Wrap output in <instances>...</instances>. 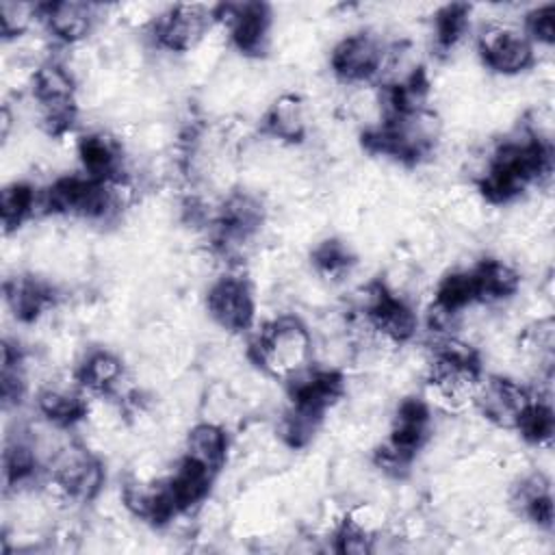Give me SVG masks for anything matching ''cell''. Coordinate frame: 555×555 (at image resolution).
Here are the masks:
<instances>
[{
	"mask_svg": "<svg viewBox=\"0 0 555 555\" xmlns=\"http://www.w3.org/2000/svg\"><path fill=\"white\" fill-rule=\"evenodd\" d=\"M249 356L267 373L293 379L310 366L312 336L297 317H278L254 338Z\"/></svg>",
	"mask_w": 555,
	"mask_h": 555,
	"instance_id": "cell-1",
	"label": "cell"
},
{
	"mask_svg": "<svg viewBox=\"0 0 555 555\" xmlns=\"http://www.w3.org/2000/svg\"><path fill=\"white\" fill-rule=\"evenodd\" d=\"M525 35L531 39V43L551 46L555 41V7L542 4L527 13L525 20Z\"/></svg>",
	"mask_w": 555,
	"mask_h": 555,
	"instance_id": "cell-22",
	"label": "cell"
},
{
	"mask_svg": "<svg viewBox=\"0 0 555 555\" xmlns=\"http://www.w3.org/2000/svg\"><path fill=\"white\" fill-rule=\"evenodd\" d=\"M4 299L20 321H35L54 304V288L37 278H11L4 282Z\"/></svg>",
	"mask_w": 555,
	"mask_h": 555,
	"instance_id": "cell-10",
	"label": "cell"
},
{
	"mask_svg": "<svg viewBox=\"0 0 555 555\" xmlns=\"http://www.w3.org/2000/svg\"><path fill=\"white\" fill-rule=\"evenodd\" d=\"M41 208V193L24 182H13L2 189L0 195V219L4 234L17 230Z\"/></svg>",
	"mask_w": 555,
	"mask_h": 555,
	"instance_id": "cell-16",
	"label": "cell"
},
{
	"mask_svg": "<svg viewBox=\"0 0 555 555\" xmlns=\"http://www.w3.org/2000/svg\"><path fill=\"white\" fill-rule=\"evenodd\" d=\"M76 379L87 392L108 395L119 388L124 379V364L115 353L98 349L82 360Z\"/></svg>",
	"mask_w": 555,
	"mask_h": 555,
	"instance_id": "cell-15",
	"label": "cell"
},
{
	"mask_svg": "<svg viewBox=\"0 0 555 555\" xmlns=\"http://www.w3.org/2000/svg\"><path fill=\"white\" fill-rule=\"evenodd\" d=\"M468 15L470 7L460 2L447 4L434 15V39L438 50L449 52L457 46V41L464 37L468 28Z\"/></svg>",
	"mask_w": 555,
	"mask_h": 555,
	"instance_id": "cell-18",
	"label": "cell"
},
{
	"mask_svg": "<svg viewBox=\"0 0 555 555\" xmlns=\"http://www.w3.org/2000/svg\"><path fill=\"white\" fill-rule=\"evenodd\" d=\"M384 54L386 46L375 35L353 33L334 46L330 54V65L338 80L358 85L366 80H377Z\"/></svg>",
	"mask_w": 555,
	"mask_h": 555,
	"instance_id": "cell-5",
	"label": "cell"
},
{
	"mask_svg": "<svg viewBox=\"0 0 555 555\" xmlns=\"http://www.w3.org/2000/svg\"><path fill=\"white\" fill-rule=\"evenodd\" d=\"M37 412L59 429L72 427L78 421L87 418L89 414V401H87V390L76 382V384H59L52 382L43 386L37 392Z\"/></svg>",
	"mask_w": 555,
	"mask_h": 555,
	"instance_id": "cell-9",
	"label": "cell"
},
{
	"mask_svg": "<svg viewBox=\"0 0 555 555\" xmlns=\"http://www.w3.org/2000/svg\"><path fill=\"white\" fill-rule=\"evenodd\" d=\"M262 130L273 139L297 143L306 134V106L301 98L293 93L280 95L262 119Z\"/></svg>",
	"mask_w": 555,
	"mask_h": 555,
	"instance_id": "cell-12",
	"label": "cell"
},
{
	"mask_svg": "<svg viewBox=\"0 0 555 555\" xmlns=\"http://www.w3.org/2000/svg\"><path fill=\"white\" fill-rule=\"evenodd\" d=\"M78 156L85 173L91 178H117L121 176V147L104 132L85 134L78 141Z\"/></svg>",
	"mask_w": 555,
	"mask_h": 555,
	"instance_id": "cell-11",
	"label": "cell"
},
{
	"mask_svg": "<svg viewBox=\"0 0 555 555\" xmlns=\"http://www.w3.org/2000/svg\"><path fill=\"white\" fill-rule=\"evenodd\" d=\"M516 429L522 434L525 440L533 444H544L553 436V410L546 399L535 395L533 403L527 408L522 418L518 421Z\"/></svg>",
	"mask_w": 555,
	"mask_h": 555,
	"instance_id": "cell-19",
	"label": "cell"
},
{
	"mask_svg": "<svg viewBox=\"0 0 555 555\" xmlns=\"http://www.w3.org/2000/svg\"><path fill=\"white\" fill-rule=\"evenodd\" d=\"M41 20V4L28 2H2L0 4V30L4 39H17L30 30L33 22Z\"/></svg>",
	"mask_w": 555,
	"mask_h": 555,
	"instance_id": "cell-20",
	"label": "cell"
},
{
	"mask_svg": "<svg viewBox=\"0 0 555 555\" xmlns=\"http://www.w3.org/2000/svg\"><path fill=\"white\" fill-rule=\"evenodd\" d=\"M186 457L219 473L228 457V434L219 423H197L186 434Z\"/></svg>",
	"mask_w": 555,
	"mask_h": 555,
	"instance_id": "cell-14",
	"label": "cell"
},
{
	"mask_svg": "<svg viewBox=\"0 0 555 555\" xmlns=\"http://www.w3.org/2000/svg\"><path fill=\"white\" fill-rule=\"evenodd\" d=\"M100 17V7L89 2H48L41 4V22L48 33L61 43H78L87 39L95 20Z\"/></svg>",
	"mask_w": 555,
	"mask_h": 555,
	"instance_id": "cell-8",
	"label": "cell"
},
{
	"mask_svg": "<svg viewBox=\"0 0 555 555\" xmlns=\"http://www.w3.org/2000/svg\"><path fill=\"white\" fill-rule=\"evenodd\" d=\"M215 22L217 7L176 4L152 20V37L163 50L189 52L204 41Z\"/></svg>",
	"mask_w": 555,
	"mask_h": 555,
	"instance_id": "cell-2",
	"label": "cell"
},
{
	"mask_svg": "<svg viewBox=\"0 0 555 555\" xmlns=\"http://www.w3.org/2000/svg\"><path fill=\"white\" fill-rule=\"evenodd\" d=\"M312 260H314V264H317V269H319L321 273L332 275V278L345 273V271L349 269V264L353 262V258H351L347 245L340 243V241H323V243L314 249Z\"/></svg>",
	"mask_w": 555,
	"mask_h": 555,
	"instance_id": "cell-21",
	"label": "cell"
},
{
	"mask_svg": "<svg viewBox=\"0 0 555 555\" xmlns=\"http://www.w3.org/2000/svg\"><path fill=\"white\" fill-rule=\"evenodd\" d=\"M206 308L212 321L228 332H245L256 317L249 282L243 275H223L208 288Z\"/></svg>",
	"mask_w": 555,
	"mask_h": 555,
	"instance_id": "cell-6",
	"label": "cell"
},
{
	"mask_svg": "<svg viewBox=\"0 0 555 555\" xmlns=\"http://www.w3.org/2000/svg\"><path fill=\"white\" fill-rule=\"evenodd\" d=\"M217 22L225 24L230 41L243 54L258 56L267 50L271 9L262 2L217 4Z\"/></svg>",
	"mask_w": 555,
	"mask_h": 555,
	"instance_id": "cell-7",
	"label": "cell"
},
{
	"mask_svg": "<svg viewBox=\"0 0 555 555\" xmlns=\"http://www.w3.org/2000/svg\"><path fill=\"white\" fill-rule=\"evenodd\" d=\"M470 275L475 282L477 301L483 304L512 297L520 288V273L503 260H483L470 271Z\"/></svg>",
	"mask_w": 555,
	"mask_h": 555,
	"instance_id": "cell-13",
	"label": "cell"
},
{
	"mask_svg": "<svg viewBox=\"0 0 555 555\" xmlns=\"http://www.w3.org/2000/svg\"><path fill=\"white\" fill-rule=\"evenodd\" d=\"M477 301V291H475V282L470 271H457L447 275L438 288H436V297H434V306L436 310L455 317L460 314L464 308L473 306Z\"/></svg>",
	"mask_w": 555,
	"mask_h": 555,
	"instance_id": "cell-17",
	"label": "cell"
},
{
	"mask_svg": "<svg viewBox=\"0 0 555 555\" xmlns=\"http://www.w3.org/2000/svg\"><path fill=\"white\" fill-rule=\"evenodd\" d=\"M477 48L483 63L499 74H520L535 63V46L531 39L507 24H486L479 30Z\"/></svg>",
	"mask_w": 555,
	"mask_h": 555,
	"instance_id": "cell-3",
	"label": "cell"
},
{
	"mask_svg": "<svg viewBox=\"0 0 555 555\" xmlns=\"http://www.w3.org/2000/svg\"><path fill=\"white\" fill-rule=\"evenodd\" d=\"M535 395L522 386L520 382L507 379V377H481L473 403L477 410L494 425L516 429L518 421L527 412V408L533 403Z\"/></svg>",
	"mask_w": 555,
	"mask_h": 555,
	"instance_id": "cell-4",
	"label": "cell"
}]
</instances>
